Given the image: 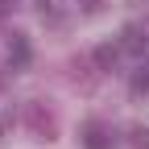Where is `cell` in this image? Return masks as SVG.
Returning <instances> with one entry per match:
<instances>
[{
    "mask_svg": "<svg viewBox=\"0 0 149 149\" xmlns=\"http://www.w3.org/2000/svg\"><path fill=\"white\" fill-rule=\"evenodd\" d=\"M128 145H133V149H149V128L145 124H133V128H128Z\"/></svg>",
    "mask_w": 149,
    "mask_h": 149,
    "instance_id": "cell-6",
    "label": "cell"
},
{
    "mask_svg": "<svg viewBox=\"0 0 149 149\" xmlns=\"http://www.w3.org/2000/svg\"><path fill=\"white\" fill-rule=\"evenodd\" d=\"M120 42H124V50H133V54H141V50H149V37L137 29V25H124V33H120Z\"/></svg>",
    "mask_w": 149,
    "mask_h": 149,
    "instance_id": "cell-4",
    "label": "cell"
},
{
    "mask_svg": "<svg viewBox=\"0 0 149 149\" xmlns=\"http://www.w3.org/2000/svg\"><path fill=\"white\" fill-rule=\"evenodd\" d=\"M13 8H17V0H0V17H8Z\"/></svg>",
    "mask_w": 149,
    "mask_h": 149,
    "instance_id": "cell-8",
    "label": "cell"
},
{
    "mask_svg": "<svg viewBox=\"0 0 149 149\" xmlns=\"http://www.w3.org/2000/svg\"><path fill=\"white\" fill-rule=\"evenodd\" d=\"M128 87H133V95H149V66H141V70L133 74V83H128Z\"/></svg>",
    "mask_w": 149,
    "mask_h": 149,
    "instance_id": "cell-7",
    "label": "cell"
},
{
    "mask_svg": "<svg viewBox=\"0 0 149 149\" xmlns=\"http://www.w3.org/2000/svg\"><path fill=\"white\" fill-rule=\"evenodd\" d=\"M29 58H33L29 37H25V33H13V37H8V62H13V70H25Z\"/></svg>",
    "mask_w": 149,
    "mask_h": 149,
    "instance_id": "cell-3",
    "label": "cell"
},
{
    "mask_svg": "<svg viewBox=\"0 0 149 149\" xmlns=\"http://www.w3.org/2000/svg\"><path fill=\"white\" fill-rule=\"evenodd\" d=\"M79 141H83V149H112L116 145V133H112L104 120H87L83 133H79Z\"/></svg>",
    "mask_w": 149,
    "mask_h": 149,
    "instance_id": "cell-1",
    "label": "cell"
},
{
    "mask_svg": "<svg viewBox=\"0 0 149 149\" xmlns=\"http://www.w3.org/2000/svg\"><path fill=\"white\" fill-rule=\"evenodd\" d=\"M91 58H95V66H100V70H116L120 50H116V46H95V54H91Z\"/></svg>",
    "mask_w": 149,
    "mask_h": 149,
    "instance_id": "cell-5",
    "label": "cell"
},
{
    "mask_svg": "<svg viewBox=\"0 0 149 149\" xmlns=\"http://www.w3.org/2000/svg\"><path fill=\"white\" fill-rule=\"evenodd\" d=\"M0 133H4V128H0Z\"/></svg>",
    "mask_w": 149,
    "mask_h": 149,
    "instance_id": "cell-9",
    "label": "cell"
},
{
    "mask_svg": "<svg viewBox=\"0 0 149 149\" xmlns=\"http://www.w3.org/2000/svg\"><path fill=\"white\" fill-rule=\"evenodd\" d=\"M25 124H29L42 141H50V137H54V116H50L42 104H29V108H25Z\"/></svg>",
    "mask_w": 149,
    "mask_h": 149,
    "instance_id": "cell-2",
    "label": "cell"
}]
</instances>
